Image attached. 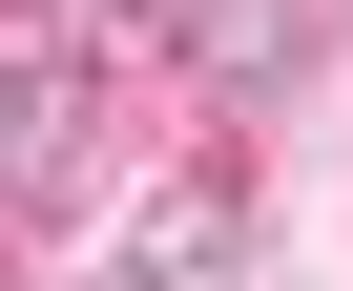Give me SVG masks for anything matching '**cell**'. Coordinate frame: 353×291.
<instances>
[{"mask_svg": "<svg viewBox=\"0 0 353 291\" xmlns=\"http://www.w3.org/2000/svg\"><path fill=\"white\" fill-rule=\"evenodd\" d=\"M166 63L208 104H291L312 83V0H166Z\"/></svg>", "mask_w": 353, "mask_h": 291, "instance_id": "6da1fadb", "label": "cell"}, {"mask_svg": "<svg viewBox=\"0 0 353 291\" xmlns=\"http://www.w3.org/2000/svg\"><path fill=\"white\" fill-rule=\"evenodd\" d=\"M63 167H83V63L0 21V208H42Z\"/></svg>", "mask_w": 353, "mask_h": 291, "instance_id": "7a4b0ae2", "label": "cell"}, {"mask_svg": "<svg viewBox=\"0 0 353 291\" xmlns=\"http://www.w3.org/2000/svg\"><path fill=\"white\" fill-rule=\"evenodd\" d=\"M21 42H63V63H145L166 42V0H0Z\"/></svg>", "mask_w": 353, "mask_h": 291, "instance_id": "277c9868", "label": "cell"}, {"mask_svg": "<svg viewBox=\"0 0 353 291\" xmlns=\"http://www.w3.org/2000/svg\"><path fill=\"white\" fill-rule=\"evenodd\" d=\"M125 291H250V188H145V229H125Z\"/></svg>", "mask_w": 353, "mask_h": 291, "instance_id": "3957f363", "label": "cell"}]
</instances>
